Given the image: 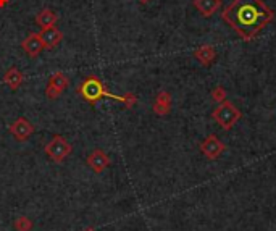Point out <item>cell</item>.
<instances>
[{
  "instance_id": "obj_1",
  "label": "cell",
  "mask_w": 276,
  "mask_h": 231,
  "mask_svg": "<svg viewBox=\"0 0 276 231\" xmlns=\"http://www.w3.org/2000/svg\"><path fill=\"white\" fill-rule=\"evenodd\" d=\"M221 18L242 40L249 42L273 21L275 11L262 0H233L223 10Z\"/></svg>"
},
{
  "instance_id": "obj_2",
  "label": "cell",
  "mask_w": 276,
  "mask_h": 231,
  "mask_svg": "<svg viewBox=\"0 0 276 231\" xmlns=\"http://www.w3.org/2000/svg\"><path fill=\"white\" fill-rule=\"evenodd\" d=\"M76 92H78L79 96H83L84 100L91 103H96L101 99H104V97H110V99H115L120 102L123 100V96H115V94H111V92H108V89L105 88L102 81L96 76L86 78L83 83L79 84V88L76 89Z\"/></svg>"
},
{
  "instance_id": "obj_3",
  "label": "cell",
  "mask_w": 276,
  "mask_h": 231,
  "mask_svg": "<svg viewBox=\"0 0 276 231\" xmlns=\"http://www.w3.org/2000/svg\"><path fill=\"white\" fill-rule=\"evenodd\" d=\"M212 117L215 118V121L221 126L223 130H231L233 126L238 123V120L241 118V112L234 107V103H231L230 100H225L220 103Z\"/></svg>"
},
{
  "instance_id": "obj_4",
  "label": "cell",
  "mask_w": 276,
  "mask_h": 231,
  "mask_svg": "<svg viewBox=\"0 0 276 231\" xmlns=\"http://www.w3.org/2000/svg\"><path fill=\"white\" fill-rule=\"evenodd\" d=\"M71 151H73L71 144L65 139L63 136H58V134L52 137L50 142H47V146H45L47 157L52 162H55V164H62V162L71 154Z\"/></svg>"
},
{
  "instance_id": "obj_5",
  "label": "cell",
  "mask_w": 276,
  "mask_h": 231,
  "mask_svg": "<svg viewBox=\"0 0 276 231\" xmlns=\"http://www.w3.org/2000/svg\"><path fill=\"white\" fill-rule=\"evenodd\" d=\"M86 165L89 166L94 173H102L110 165V157L107 152L102 151V149H96V151H92L87 155Z\"/></svg>"
},
{
  "instance_id": "obj_6",
  "label": "cell",
  "mask_w": 276,
  "mask_h": 231,
  "mask_svg": "<svg viewBox=\"0 0 276 231\" xmlns=\"http://www.w3.org/2000/svg\"><path fill=\"white\" fill-rule=\"evenodd\" d=\"M201 151L204 152V155L210 160H213L216 157H220V154L225 151V144H223L218 137L215 134L207 136L201 144Z\"/></svg>"
},
{
  "instance_id": "obj_7",
  "label": "cell",
  "mask_w": 276,
  "mask_h": 231,
  "mask_svg": "<svg viewBox=\"0 0 276 231\" xmlns=\"http://www.w3.org/2000/svg\"><path fill=\"white\" fill-rule=\"evenodd\" d=\"M10 132L20 142H23V141L29 139V137L34 134V126L31 125V121L26 120L25 117H20V118H16V121L13 125L10 126Z\"/></svg>"
},
{
  "instance_id": "obj_8",
  "label": "cell",
  "mask_w": 276,
  "mask_h": 231,
  "mask_svg": "<svg viewBox=\"0 0 276 231\" xmlns=\"http://www.w3.org/2000/svg\"><path fill=\"white\" fill-rule=\"evenodd\" d=\"M21 49L25 50L26 55L31 57V59L39 57L40 52L44 50V44H42V39H40V34L39 33L29 34V36L21 42Z\"/></svg>"
},
{
  "instance_id": "obj_9",
  "label": "cell",
  "mask_w": 276,
  "mask_h": 231,
  "mask_svg": "<svg viewBox=\"0 0 276 231\" xmlns=\"http://www.w3.org/2000/svg\"><path fill=\"white\" fill-rule=\"evenodd\" d=\"M39 34H40V39H42L44 49H54V47H57V45L60 44L62 39H63L62 31L58 30V28H55V26L45 28V30H42Z\"/></svg>"
},
{
  "instance_id": "obj_10",
  "label": "cell",
  "mask_w": 276,
  "mask_h": 231,
  "mask_svg": "<svg viewBox=\"0 0 276 231\" xmlns=\"http://www.w3.org/2000/svg\"><path fill=\"white\" fill-rule=\"evenodd\" d=\"M152 108H154V112L158 117H165V115H168L170 110H172V94H170L168 91L158 92Z\"/></svg>"
},
{
  "instance_id": "obj_11",
  "label": "cell",
  "mask_w": 276,
  "mask_h": 231,
  "mask_svg": "<svg viewBox=\"0 0 276 231\" xmlns=\"http://www.w3.org/2000/svg\"><path fill=\"white\" fill-rule=\"evenodd\" d=\"M192 3L204 18H210L221 7V0H194Z\"/></svg>"
},
{
  "instance_id": "obj_12",
  "label": "cell",
  "mask_w": 276,
  "mask_h": 231,
  "mask_svg": "<svg viewBox=\"0 0 276 231\" xmlns=\"http://www.w3.org/2000/svg\"><path fill=\"white\" fill-rule=\"evenodd\" d=\"M194 57L202 63L204 66H210L216 59V50L213 45L204 44L201 47H197L196 52H194Z\"/></svg>"
},
{
  "instance_id": "obj_13",
  "label": "cell",
  "mask_w": 276,
  "mask_h": 231,
  "mask_svg": "<svg viewBox=\"0 0 276 231\" xmlns=\"http://www.w3.org/2000/svg\"><path fill=\"white\" fill-rule=\"evenodd\" d=\"M34 21H36L37 26H40V30H45V28L55 26V23L58 21V15L55 13V11L49 10V8H44L36 15Z\"/></svg>"
},
{
  "instance_id": "obj_14",
  "label": "cell",
  "mask_w": 276,
  "mask_h": 231,
  "mask_svg": "<svg viewBox=\"0 0 276 231\" xmlns=\"http://www.w3.org/2000/svg\"><path fill=\"white\" fill-rule=\"evenodd\" d=\"M23 81H25V76H23V73L18 70V68H10V70L3 74V83L8 86L11 91H16L20 89V86L23 84Z\"/></svg>"
},
{
  "instance_id": "obj_15",
  "label": "cell",
  "mask_w": 276,
  "mask_h": 231,
  "mask_svg": "<svg viewBox=\"0 0 276 231\" xmlns=\"http://www.w3.org/2000/svg\"><path fill=\"white\" fill-rule=\"evenodd\" d=\"M49 84L55 86V88H58L60 91H65L69 86V79H68V76L63 71H55L54 74H50Z\"/></svg>"
},
{
  "instance_id": "obj_16",
  "label": "cell",
  "mask_w": 276,
  "mask_h": 231,
  "mask_svg": "<svg viewBox=\"0 0 276 231\" xmlns=\"http://www.w3.org/2000/svg\"><path fill=\"white\" fill-rule=\"evenodd\" d=\"M13 228L16 231H31L33 230V220L28 217H18L13 223Z\"/></svg>"
},
{
  "instance_id": "obj_17",
  "label": "cell",
  "mask_w": 276,
  "mask_h": 231,
  "mask_svg": "<svg viewBox=\"0 0 276 231\" xmlns=\"http://www.w3.org/2000/svg\"><path fill=\"white\" fill-rule=\"evenodd\" d=\"M212 97H213V100H216V102H225L226 100V91H225V88H223V86H216V88L212 91Z\"/></svg>"
},
{
  "instance_id": "obj_18",
  "label": "cell",
  "mask_w": 276,
  "mask_h": 231,
  "mask_svg": "<svg viewBox=\"0 0 276 231\" xmlns=\"http://www.w3.org/2000/svg\"><path fill=\"white\" fill-rule=\"evenodd\" d=\"M62 92L58 88H55V86H52V84H47V89H45V96H47V99H50V100H54V99H58V97L62 96Z\"/></svg>"
},
{
  "instance_id": "obj_19",
  "label": "cell",
  "mask_w": 276,
  "mask_h": 231,
  "mask_svg": "<svg viewBox=\"0 0 276 231\" xmlns=\"http://www.w3.org/2000/svg\"><path fill=\"white\" fill-rule=\"evenodd\" d=\"M123 103H125V107L126 108H131L136 105V102H138V97L133 94V92H126L125 96H123Z\"/></svg>"
},
{
  "instance_id": "obj_20",
  "label": "cell",
  "mask_w": 276,
  "mask_h": 231,
  "mask_svg": "<svg viewBox=\"0 0 276 231\" xmlns=\"http://www.w3.org/2000/svg\"><path fill=\"white\" fill-rule=\"evenodd\" d=\"M10 3V0H0V8L5 7V5H8Z\"/></svg>"
},
{
  "instance_id": "obj_21",
  "label": "cell",
  "mask_w": 276,
  "mask_h": 231,
  "mask_svg": "<svg viewBox=\"0 0 276 231\" xmlns=\"http://www.w3.org/2000/svg\"><path fill=\"white\" fill-rule=\"evenodd\" d=\"M138 2H139V3H142V5H145V3H149L150 0H138Z\"/></svg>"
},
{
  "instance_id": "obj_22",
  "label": "cell",
  "mask_w": 276,
  "mask_h": 231,
  "mask_svg": "<svg viewBox=\"0 0 276 231\" xmlns=\"http://www.w3.org/2000/svg\"><path fill=\"white\" fill-rule=\"evenodd\" d=\"M86 231H94V230H92V228H89V230H86Z\"/></svg>"
}]
</instances>
